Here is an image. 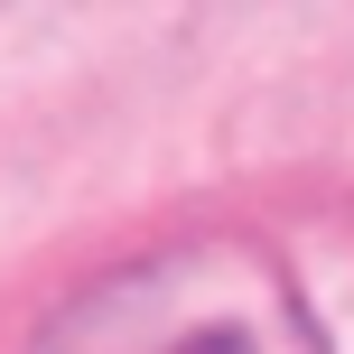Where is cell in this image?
I'll use <instances>...</instances> for the list:
<instances>
[{
  "mask_svg": "<svg viewBox=\"0 0 354 354\" xmlns=\"http://www.w3.org/2000/svg\"><path fill=\"white\" fill-rule=\"evenodd\" d=\"M19 354H336L299 261L252 224H196L75 280Z\"/></svg>",
  "mask_w": 354,
  "mask_h": 354,
  "instance_id": "6da1fadb",
  "label": "cell"
}]
</instances>
